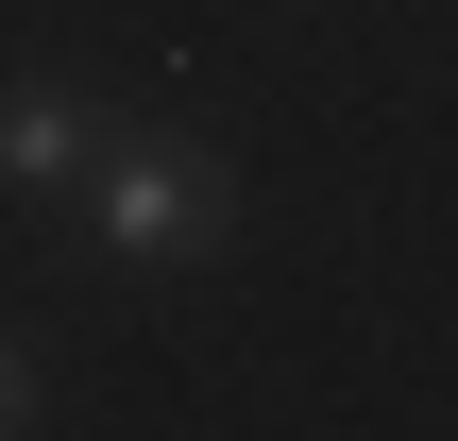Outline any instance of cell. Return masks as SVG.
Segmentation results:
<instances>
[{
  "label": "cell",
  "instance_id": "cell-1",
  "mask_svg": "<svg viewBox=\"0 0 458 441\" xmlns=\"http://www.w3.org/2000/svg\"><path fill=\"white\" fill-rule=\"evenodd\" d=\"M85 221H102L119 272H204L221 221H238V170H221L204 136H102V153H85Z\"/></svg>",
  "mask_w": 458,
  "mask_h": 441
},
{
  "label": "cell",
  "instance_id": "cell-2",
  "mask_svg": "<svg viewBox=\"0 0 458 441\" xmlns=\"http://www.w3.org/2000/svg\"><path fill=\"white\" fill-rule=\"evenodd\" d=\"M102 136H119V119H102L85 85H51V68H17V85H0V187H17V204L85 187V153H102Z\"/></svg>",
  "mask_w": 458,
  "mask_h": 441
},
{
  "label": "cell",
  "instance_id": "cell-3",
  "mask_svg": "<svg viewBox=\"0 0 458 441\" xmlns=\"http://www.w3.org/2000/svg\"><path fill=\"white\" fill-rule=\"evenodd\" d=\"M0 425H34V340H0Z\"/></svg>",
  "mask_w": 458,
  "mask_h": 441
}]
</instances>
